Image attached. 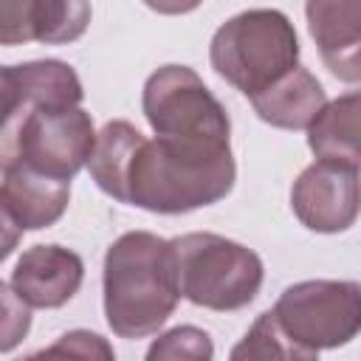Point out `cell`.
<instances>
[{
  "label": "cell",
  "mask_w": 361,
  "mask_h": 361,
  "mask_svg": "<svg viewBox=\"0 0 361 361\" xmlns=\"http://www.w3.org/2000/svg\"><path fill=\"white\" fill-rule=\"evenodd\" d=\"M96 186L118 203L183 214L223 200L237 178L231 144L144 138L130 121H107L87 161Z\"/></svg>",
  "instance_id": "obj_1"
},
{
  "label": "cell",
  "mask_w": 361,
  "mask_h": 361,
  "mask_svg": "<svg viewBox=\"0 0 361 361\" xmlns=\"http://www.w3.org/2000/svg\"><path fill=\"white\" fill-rule=\"evenodd\" d=\"M178 271H180V293L209 310H240L262 288V259L220 234L192 231L175 237Z\"/></svg>",
  "instance_id": "obj_5"
},
{
  "label": "cell",
  "mask_w": 361,
  "mask_h": 361,
  "mask_svg": "<svg viewBox=\"0 0 361 361\" xmlns=\"http://www.w3.org/2000/svg\"><path fill=\"white\" fill-rule=\"evenodd\" d=\"M90 25L87 0H39L37 8V37L42 45H65L79 39Z\"/></svg>",
  "instance_id": "obj_15"
},
{
  "label": "cell",
  "mask_w": 361,
  "mask_h": 361,
  "mask_svg": "<svg viewBox=\"0 0 361 361\" xmlns=\"http://www.w3.org/2000/svg\"><path fill=\"white\" fill-rule=\"evenodd\" d=\"M144 3L158 14H186L195 11L203 0H144Z\"/></svg>",
  "instance_id": "obj_21"
},
{
  "label": "cell",
  "mask_w": 361,
  "mask_h": 361,
  "mask_svg": "<svg viewBox=\"0 0 361 361\" xmlns=\"http://www.w3.org/2000/svg\"><path fill=\"white\" fill-rule=\"evenodd\" d=\"M96 135L90 113L79 104H42L6 113L0 164H20L56 180H73L90 161Z\"/></svg>",
  "instance_id": "obj_4"
},
{
  "label": "cell",
  "mask_w": 361,
  "mask_h": 361,
  "mask_svg": "<svg viewBox=\"0 0 361 361\" xmlns=\"http://www.w3.org/2000/svg\"><path fill=\"white\" fill-rule=\"evenodd\" d=\"M305 17L327 71L361 82V0H307Z\"/></svg>",
  "instance_id": "obj_10"
},
{
  "label": "cell",
  "mask_w": 361,
  "mask_h": 361,
  "mask_svg": "<svg viewBox=\"0 0 361 361\" xmlns=\"http://www.w3.org/2000/svg\"><path fill=\"white\" fill-rule=\"evenodd\" d=\"M231 358L240 361V358H305V355L279 327L274 310H265L243 336V341L231 350Z\"/></svg>",
  "instance_id": "obj_16"
},
{
  "label": "cell",
  "mask_w": 361,
  "mask_h": 361,
  "mask_svg": "<svg viewBox=\"0 0 361 361\" xmlns=\"http://www.w3.org/2000/svg\"><path fill=\"white\" fill-rule=\"evenodd\" d=\"M307 147L316 158L361 169V90H350L322 107L307 127Z\"/></svg>",
  "instance_id": "obj_14"
},
{
  "label": "cell",
  "mask_w": 361,
  "mask_h": 361,
  "mask_svg": "<svg viewBox=\"0 0 361 361\" xmlns=\"http://www.w3.org/2000/svg\"><path fill=\"white\" fill-rule=\"evenodd\" d=\"M209 59L220 79L251 99L296 68L299 39L282 11L251 8L214 31Z\"/></svg>",
  "instance_id": "obj_3"
},
{
  "label": "cell",
  "mask_w": 361,
  "mask_h": 361,
  "mask_svg": "<svg viewBox=\"0 0 361 361\" xmlns=\"http://www.w3.org/2000/svg\"><path fill=\"white\" fill-rule=\"evenodd\" d=\"M141 107L155 135L200 144H231V121L226 107L186 65L158 68L144 85Z\"/></svg>",
  "instance_id": "obj_7"
},
{
  "label": "cell",
  "mask_w": 361,
  "mask_h": 361,
  "mask_svg": "<svg viewBox=\"0 0 361 361\" xmlns=\"http://www.w3.org/2000/svg\"><path fill=\"white\" fill-rule=\"evenodd\" d=\"M251 104L257 116L268 121L271 127L307 130L322 113V107L327 104V99H324V87L319 85V79L307 68L296 65L279 82L251 96Z\"/></svg>",
  "instance_id": "obj_13"
},
{
  "label": "cell",
  "mask_w": 361,
  "mask_h": 361,
  "mask_svg": "<svg viewBox=\"0 0 361 361\" xmlns=\"http://www.w3.org/2000/svg\"><path fill=\"white\" fill-rule=\"evenodd\" d=\"M82 96V82L68 62L37 59L3 68V116L42 104H79Z\"/></svg>",
  "instance_id": "obj_12"
},
{
  "label": "cell",
  "mask_w": 361,
  "mask_h": 361,
  "mask_svg": "<svg viewBox=\"0 0 361 361\" xmlns=\"http://www.w3.org/2000/svg\"><path fill=\"white\" fill-rule=\"evenodd\" d=\"M39 0H0V42L20 45L37 37Z\"/></svg>",
  "instance_id": "obj_18"
},
{
  "label": "cell",
  "mask_w": 361,
  "mask_h": 361,
  "mask_svg": "<svg viewBox=\"0 0 361 361\" xmlns=\"http://www.w3.org/2000/svg\"><path fill=\"white\" fill-rule=\"evenodd\" d=\"M178 251L152 231H127L104 254V316L116 336H152L180 299Z\"/></svg>",
  "instance_id": "obj_2"
},
{
  "label": "cell",
  "mask_w": 361,
  "mask_h": 361,
  "mask_svg": "<svg viewBox=\"0 0 361 361\" xmlns=\"http://www.w3.org/2000/svg\"><path fill=\"white\" fill-rule=\"evenodd\" d=\"M271 310L302 355L316 358L322 350L341 347L361 333V285L305 279L285 288Z\"/></svg>",
  "instance_id": "obj_6"
},
{
  "label": "cell",
  "mask_w": 361,
  "mask_h": 361,
  "mask_svg": "<svg viewBox=\"0 0 361 361\" xmlns=\"http://www.w3.org/2000/svg\"><path fill=\"white\" fill-rule=\"evenodd\" d=\"M0 209L20 231L54 226L71 203V180H56L20 164H0Z\"/></svg>",
  "instance_id": "obj_11"
},
{
  "label": "cell",
  "mask_w": 361,
  "mask_h": 361,
  "mask_svg": "<svg viewBox=\"0 0 361 361\" xmlns=\"http://www.w3.org/2000/svg\"><path fill=\"white\" fill-rule=\"evenodd\" d=\"M3 293V322H0V350L3 353H11L28 333L31 327V313H28V305L14 293V288L8 282H3L0 288Z\"/></svg>",
  "instance_id": "obj_19"
},
{
  "label": "cell",
  "mask_w": 361,
  "mask_h": 361,
  "mask_svg": "<svg viewBox=\"0 0 361 361\" xmlns=\"http://www.w3.org/2000/svg\"><path fill=\"white\" fill-rule=\"evenodd\" d=\"M290 206L302 226L319 234H336L355 223L361 212L358 169L338 161L319 158L296 178Z\"/></svg>",
  "instance_id": "obj_8"
},
{
  "label": "cell",
  "mask_w": 361,
  "mask_h": 361,
  "mask_svg": "<svg viewBox=\"0 0 361 361\" xmlns=\"http://www.w3.org/2000/svg\"><path fill=\"white\" fill-rule=\"evenodd\" d=\"M34 355H79V358H113V347L90 333V330H71L65 336H59L56 344L34 353Z\"/></svg>",
  "instance_id": "obj_20"
},
{
  "label": "cell",
  "mask_w": 361,
  "mask_h": 361,
  "mask_svg": "<svg viewBox=\"0 0 361 361\" xmlns=\"http://www.w3.org/2000/svg\"><path fill=\"white\" fill-rule=\"evenodd\" d=\"M85 276L79 254L62 245H34L17 259L8 285L28 307H62L73 299Z\"/></svg>",
  "instance_id": "obj_9"
},
{
  "label": "cell",
  "mask_w": 361,
  "mask_h": 361,
  "mask_svg": "<svg viewBox=\"0 0 361 361\" xmlns=\"http://www.w3.org/2000/svg\"><path fill=\"white\" fill-rule=\"evenodd\" d=\"M214 355V347H212V338L206 330L200 327H192V324H183V327H175L169 333H164L149 350H147V358L155 361V358H180V361H206Z\"/></svg>",
  "instance_id": "obj_17"
}]
</instances>
